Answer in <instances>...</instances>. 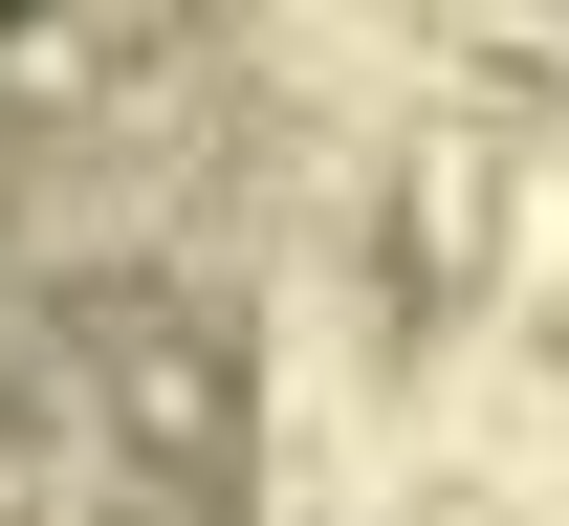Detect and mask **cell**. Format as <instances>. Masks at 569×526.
Segmentation results:
<instances>
[{
    "label": "cell",
    "instance_id": "obj_1",
    "mask_svg": "<svg viewBox=\"0 0 569 526\" xmlns=\"http://www.w3.org/2000/svg\"><path fill=\"white\" fill-rule=\"evenodd\" d=\"M0 22H22V0H0Z\"/></svg>",
    "mask_w": 569,
    "mask_h": 526
}]
</instances>
